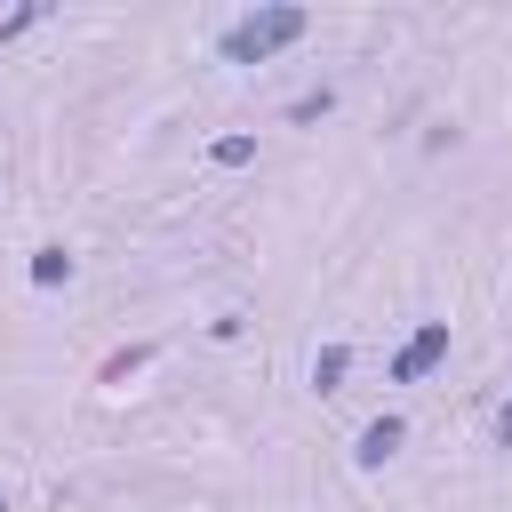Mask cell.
Returning a JSON list of instances; mask_svg holds the SVG:
<instances>
[{
    "instance_id": "obj_1",
    "label": "cell",
    "mask_w": 512,
    "mask_h": 512,
    "mask_svg": "<svg viewBox=\"0 0 512 512\" xmlns=\"http://www.w3.org/2000/svg\"><path fill=\"white\" fill-rule=\"evenodd\" d=\"M304 8H288V0H272V8H248L240 24H224V40H216V56L224 64H264V56H280L288 40H304Z\"/></svg>"
},
{
    "instance_id": "obj_2",
    "label": "cell",
    "mask_w": 512,
    "mask_h": 512,
    "mask_svg": "<svg viewBox=\"0 0 512 512\" xmlns=\"http://www.w3.org/2000/svg\"><path fill=\"white\" fill-rule=\"evenodd\" d=\"M440 360H448V320H424V328L392 352V384H416V376H432Z\"/></svg>"
},
{
    "instance_id": "obj_3",
    "label": "cell",
    "mask_w": 512,
    "mask_h": 512,
    "mask_svg": "<svg viewBox=\"0 0 512 512\" xmlns=\"http://www.w3.org/2000/svg\"><path fill=\"white\" fill-rule=\"evenodd\" d=\"M400 440H408V424L384 408V416H368V424H360V440H352V464H360V472H376V464H392V456H400Z\"/></svg>"
},
{
    "instance_id": "obj_4",
    "label": "cell",
    "mask_w": 512,
    "mask_h": 512,
    "mask_svg": "<svg viewBox=\"0 0 512 512\" xmlns=\"http://www.w3.org/2000/svg\"><path fill=\"white\" fill-rule=\"evenodd\" d=\"M344 376H352V344H320L312 352V392H344Z\"/></svg>"
},
{
    "instance_id": "obj_5",
    "label": "cell",
    "mask_w": 512,
    "mask_h": 512,
    "mask_svg": "<svg viewBox=\"0 0 512 512\" xmlns=\"http://www.w3.org/2000/svg\"><path fill=\"white\" fill-rule=\"evenodd\" d=\"M64 280H72V248H64V240L32 248V288H64Z\"/></svg>"
},
{
    "instance_id": "obj_6",
    "label": "cell",
    "mask_w": 512,
    "mask_h": 512,
    "mask_svg": "<svg viewBox=\"0 0 512 512\" xmlns=\"http://www.w3.org/2000/svg\"><path fill=\"white\" fill-rule=\"evenodd\" d=\"M328 112H336V88H304V96L288 104V120H296V128H304V120H328Z\"/></svg>"
},
{
    "instance_id": "obj_7",
    "label": "cell",
    "mask_w": 512,
    "mask_h": 512,
    "mask_svg": "<svg viewBox=\"0 0 512 512\" xmlns=\"http://www.w3.org/2000/svg\"><path fill=\"white\" fill-rule=\"evenodd\" d=\"M208 160H216V168H248V160H256V136H216Z\"/></svg>"
},
{
    "instance_id": "obj_8",
    "label": "cell",
    "mask_w": 512,
    "mask_h": 512,
    "mask_svg": "<svg viewBox=\"0 0 512 512\" xmlns=\"http://www.w3.org/2000/svg\"><path fill=\"white\" fill-rule=\"evenodd\" d=\"M496 440H504V448H512V400H504V408H496Z\"/></svg>"
},
{
    "instance_id": "obj_9",
    "label": "cell",
    "mask_w": 512,
    "mask_h": 512,
    "mask_svg": "<svg viewBox=\"0 0 512 512\" xmlns=\"http://www.w3.org/2000/svg\"><path fill=\"white\" fill-rule=\"evenodd\" d=\"M0 512H8V496H0Z\"/></svg>"
}]
</instances>
